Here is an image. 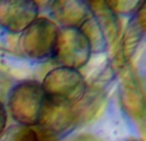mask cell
I'll list each match as a JSON object with an SVG mask.
<instances>
[{"instance_id":"1","label":"cell","mask_w":146,"mask_h":141,"mask_svg":"<svg viewBox=\"0 0 146 141\" xmlns=\"http://www.w3.org/2000/svg\"><path fill=\"white\" fill-rule=\"evenodd\" d=\"M41 87L48 100L76 106L85 96L87 83L80 70L56 67L44 77Z\"/></svg>"},{"instance_id":"2","label":"cell","mask_w":146,"mask_h":141,"mask_svg":"<svg viewBox=\"0 0 146 141\" xmlns=\"http://www.w3.org/2000/svg\"><path fill=\"white\" fill-rule=\"evenodd\" d=\"M46 96L37 81H21L13 86L8 96V109L18 124L36 126Z\"/></svg>"},{"instance_id":"3","label":"cell","mask_w":146,"mask_h":141,"mask_svg":"<svg viewBox=\"0 0 146 141\" xmlns=\"http://www.w3.org/2000/svg\"><path fill=\"white\" fill-rule=\"evenodd\" d=\"M87 7L92 15L87 17L80 30L88 39L91 50L100 53L117 40L121 23L105 1L87 3Z\"/></svg>"},{"instance_id":"4","label":"cell","mask_w":146,"mask_h":141,"mask_svg":"<svg viewBox=\"0 0 146 141\" xmlns=\"http://www.w3.org/2000/svg\"><path fill=\"white\" fill-rule=\"evenodd\" d=\"M91 53L90 41L80 28H62L56 36L51 58L59 67L78 70L87 64Z\"/></svg>"},{"instance_id":"5","label":"cell","mask_w":146,"mask_h":141,"mask_svg":"<svg viewBox=\"0 0 146 141\" xmlns=\"http://www.w3.org/2000/svg\"><path fill=\"white\" fill-rule=\"evenodd\" d=\"M59 28L48 18H36L21 32L19 49L23 55L32 61L51 58Z\"/></svg>"},{"instance_id":"6","label":"cell","mask_w":146,"mask_h":141,"mask_svg":"<svg viewBox=\"0 0 146 141\" xmlns=\"http://www.w3.org/2000/svg\"><path fill=\"white\" fill-rule=\"evenodd\" d=\"M38 7L30 0L0 1V27L9 33H21L37 18Z\"/></svg>"},{"instance_id":"7","label":"cell","mask_w":146,"mask_h":141,"mask_svg":"<svg viewBox=\"0 0 146 141\" xmlns=\"http://www.w3.org/2000/svg\"><path fill=\"white\" fill-rule=\"evenodd\" d=\"M77 123L74 106L54 103L46 99L36 126L48 136H60Z\"/></svg>"},{"instance_id":"8","label":"cell","mask_w":146,"mask_h":141,"mask_svg":"<svg viewBox=\"0 0 146 141\" xmlns=\"http://www.w3.org/2000/svg\"><path fill=\"white\" fill-rule=\"evenodd\" d=\"M88 13L87 4L80 0H59L51 4V14L63 28H80Z\"/></svg>"},{"instance_id":"9","label":"cell","mask_w":146,"mask_h":141,"mask_svg":"<svg viewBox=\"0 0 146 141\" xmlns=\"http://www.w3.org/2000/svg\"><path fill=\"white\" fill-rule=\"evenodd\" d=\"M145 33V9L144 4L139 7V9L135 12L132 19L129 21L127 26L126 33L123 39V54L124 58L129 59L137 50V46L141 43Z\"/></svg>"},{"instance_id":"10","label":"cell","mask_w":146,"mask_h":141,"mask_svg":"<svg viewBox=\"0 0 146 141\" xmlns=\"http://www.w3.org/2000/svg\"><path fill=\"white\" fill-rule=\"evenodd\" d=\"M0 141H40L37 132L23 124H13L0 135Z\"/></svg>"},{"instance_id":"11","label":"cell","mask_w":146,"mask_h":141,"mask_svg":"<svg viewBox=\"0 0 146 141\" xmlns=\"http://www.w3.org/2000/svg\"><path fill=\"white\" fill-rule=\"evenodd\" d=\"M106 5L109 7V9L114 13L115 15L122 14L126 15L129 13H135L139 7L141 5V3L137 1H111V3H106Z\"/></svg>"},{"instance_id":"12","label":"cell","mask_w":146,"mask_h":141,"mask_svg":"<svg viewBox=\"0 0 146 141\" xmlns=\"http://www.w3.org/2000/svg\"><path fill=\"white\" fill-rule=\"evenodd\" d=\"M5 124H7V109L0 101V135L5 130Z\"/></svg>"},{"instance_id":"13","label":"cell","mask_w":146,"mask_h":141,"mask_svg":"<svg viewBox=\"0 0 146 141\" xmlns=\"http://www.w3.org/2000/svg\"><path fill=\"white\" fill-rule=\"evenodd\" d=\"M74 141H88V139H87V137H82V139H77Z\"/></svg>"},{"instance_id":"14","label":"cell","mask_w":146,"mask_h":141,"mask_svg":"<svg viewBox=\"0 0 146 141\" xmlns=\"http://www.w3.org/2000/svg\"><path fill=\"white\" fill-rule=\"evenodd\" d=\"M126 141H136V140H126Z\"/></svg>"}]
</instances>
